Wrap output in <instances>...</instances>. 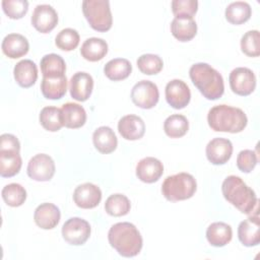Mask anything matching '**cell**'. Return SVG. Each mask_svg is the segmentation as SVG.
Returning a JSON list of instances; mask_svg holds the SVG:
<instances>
[{"label":"cell","mask_w":260,"mask_h":260,"mask_svg":"<svg viewBox=\"0 0 260 260\" xmlns=\"http://www.w3.org/2000/svg\"><path fill=\"white\" fill-rule=\"evenodd\" d=\"M41 90L43 95L48 100H60L67 90L66 75L57 78L43 77L41 82Z\"/></svg>","instance_id":"29"},{"label":"cell","mask_w":260,"mask_h":260,"mask_svg":"<svg viewBox=\"0 0 260 260\" xmlns=\"http://www.w3.org/2000/svg\"><path fill=\"white\" fill-rule=\"evenodd\" d=\"M159 99L158 88L155 83L149 80L138 81L131 90L133 104L141 109L153 108Z\"/></svg>","instance_id":"7"},{"label":"cell","mask_w":260,"mask_h":260,"mask_svg":"<svg viewBox=\"0 0 260 260\" xmlns=\"http://www.w3.org/2000/svg\"><path fill=\"white\" fill-rule=\"evenodd\" d=\"M131 208L129 199L120 193L109 196L105 203V209L108 214L112 216L126 215Z\"/></svg>","instance_id":"33"},{"label":"cell","mask_w":260,"mask_h":260,"mask_svg":"<svg viewBox=\"0 0 260 260\" xmlns=\"http://www.w3.org/2000/svg\"><path fill=\"white\" fill-rule=\"evenodd\" d=\"M198 1L196 0H174L172 1V11L176 16L193 17L197 12Z\"/></svg>","instance_id":"40"},{"label":"cell","mask_w":260,"mask_h":260,"mask_svg":"<svg viewBox=\"0 0 260 260\" xmlns=\"http://www.w3.org/2000/svg\"><path fill=\"white\" fill-rule=\"evenodd\" d=\"M207 159L213 165H223L228 162L233 153V144L226 138L216 137L211 139L206 145Z\"/></svg>","instance_id":"14"},{"label":"cell","mask_w":260,"mask_h":260,"mask_svg":"<svg viewBox=\"0 0 260 260\" xmlns=\"http://www.w3.org/2000/svg\"><path fill=\"white\" fill-rule=\"evenodd\" d=\"M3 53L11 58L17 59L24 56L29 49L28 41L19 34H9L4 37L1 45Z\"/></svg>","instance_id":"20"},{"label":"cell","mask_w":260,"mask_h":260,"mask_svg":"<svg viewBox=\"0 0 260 260\" xmlns=\"http://www.w3.org/2000/svg\"><path fill=\"white\" fill-rule=\"evenodd\" d=\"M223 197L242 213L252 214L257 210L258 200L255 192L238 176H229L221 185Z\"/></svg>","instance_id":"2"},{"label":"cell","mask_w":260,"mask_h":260,"mask_svg":"<svg viewBox=\"0 0 260 260\" xmlns=\"http://www.w3.org/2000/svg\"><path fill=\"white\" fill-rule=\"evenodd\" d=\"M171 31L180 42H188L196 36L197 24L193 17L176 16L172 20Z\"/></svg>","instance_id":"23"},{"label":"cell","mask_w":260,"mask_h":260,"mask_svg":"<svg viewBox=\"0 0 260 260\" xmlns=\"http://www.w3.org/2000/svg\"><path fill=\"white\" fill-rule=\"evenodd\" d=\"M238 237L240 242L246 247L257 246L260 243V224L257 215L240 222L238 226Z\"/></svg>","instance_id":"18"},{"label":"cell","mask_w":260,"mask_h":260,"mask_svg":"<svg viewBox=\"0 0 260 260\" xmlns=\"http://www.w3.org/2000/svg\"><path fill=\"white\" fill-rule=\"evenodd\" d=\"M1 195L4 202L11 207H18L22 205L26 199L25 189L17 183H11L3 187Z\"/></svg>","instance_id":"35"},{"label":"cell","mask_w":260,"mask_h":260,"mask_svg":"<svg viewBox=\"0 0 260 260\" xmlns=\"http://www.w3.org/2000/svg\"><path fill=\"white\" fill-rule=\"evenodd\" d=\"M132 71L131 63L124 58H115L110 60L104 67L105 75L114 81L127 78Z\"/></svg>","instance_id":"30"},{"label":"cell","mask_w":260,"mask_h":260,"mask_svg":"<svg viewBox=\"0 0 260 260\" xmlns=\"http://www.w3.org/2000/svg\"><path fill=\"white\" fill-rule=\"evenodd\" d=\"M73 200L80 208H94L102 200V191L92 183H84L77 186L74 190Z\"/></svg>","instance_id":"13"},{"label":"cell","mask_w":260,"mask_h":260,"mask_svg":"<svg viewBox=\"0 0 260 260\" xmlns=\"http://www.w3.org/2000/svg\"><path fill=\"white\" fill-rule=\"evenodd\" d=\"M166 100L174 109L185 108L191 100L189 86L181 79L171 80L166 85Z\"/></svg>","instance_id":"12"},{"label":"cell","mask_w":260,"mask_h":260,"mask_svg":"<svg viewBox=\"0 0 260 260\" xmlns=\"http://www.w3.org/2000/svg\"><path fill=\"white\" fill-rule=\"evenodd\" d=\"M31 24L43 34L50 32L58 23V14L56 10L48 4L37 5L31 14Z\"/></svg>","instance_id":"11"},{"label":"cell","mask_w":260,"mask_h":260,"mask_svg":"<svg viewBox=\"0 0 260 260\" xmlns=\"http://www.w3.org/2000/svg\"><path fill=\"white\" fill-rule=\"evenodd\" d=\"M41 71L43 77L57 78L65 75L66 64L63 58L57 54H48L41 59Z\"/></svg>","instance_id":"26"},{"label":"cell","mask_w":260,"mask_h":260,"mask_svg":"<svg viewBox=\"0 0 260 260\" xmlns=\"http://www.w3.org/2000/svg\"><path fill=\"white\" fill-rule=\"evenodd\" d=\"M164 66V62L158 55L143 54L137 59L138 69L146 75L157 74Z\"/></svg>","instance_id":"36"},{"label":"cell","mask_w":260,"mask_h":260,"mask_svg":"<svg viewBox=\"0 0 260 260\" xmlns=\"http://www.w3.org/2000/svg\"><path fill=\"white\" fill-rule=\"evenodd\" d=\"M251 6L244 1L232 2L225 8V18L233 24H242L251 17Z\"/></svg>","instance_id":"31"},{"label":"cell","mask_w":260,"mask_h":260,"mask_svg":"<svg viewBox=\"0 0 260 260\" xmlns=\"http://www.w3.org/2000/svg\"><path fill=\"white\" fill-rule=\"evenodd\" d=\"M193 84L204 98L210 101L219 99L224 91L223 79L220 73L207 63H196L189 70Z\"/></svg>","instance_id":"3"},{"label":"cell","mask_w":260,"mask_h":260,"mask_svg":"<svg viewBox=\"0 0 260 260\" xmlns=\"http://www.w3.org/2000/svg\"><path fill=\"white\" fill-rule=\"evenodd\" d=\"M233 237V231L230 224L216 221L211 223L206 231V239L208 243L213 247H223L231 242Z\"/></svg>","instance_id":"25"},{"label":"cell","mask_w":260,"mask_h":260,"mask_svg":"<svg viewBox=\"0 0 260 260\" xmlns=\"http://www.w3.org/2000/svg\"><path fill=\"white\" fill-rule=\"evenodd\" d=\"M14 79L21 87L27 88L34 85L38 79V68L34 61L24 59L16 63L13 69Z\"/></svg>","instance_id":"21"},{"label":"cell","mask_w":260,"mask_h":260,"mask_svg":"<svg viewBox=\"0 0 260 260\" xmlns=\"http://www.w3.org/2000/svg\"><path fill=\"white\" fill-rule=\"evenodd\" d=\"M40 123L48 131L56 132L63 126L61 111L56 107H45L40 113Z\"/></svg>","instance_id":"34"},{"label":"cell","mask_w":260,"mask_h":260,"mask_svg":"<svg viewBox=\"0 0 260 260\" xmlns=\"http://www.w3.org/2000/svg\"><path fill=\"white\" fill-rule=\"evenodd\" d=\"M118 131L127 140L140 139L145 132L143 120L136 115H126L118 123Z\"/></svg>","instance_id":"19"},{"label":"cell","mask_w":260,"mask_h":260,"mask_svg":"<svg viewBox=\"0 0 260 260\" xmlns=\"http://www.w3.org/2000/svg\"><path fill=\"white\" fill-rule=\"evenodd\" d=\"M92 141L94 147L105 154L113 152L118 144L116 134L108 126L99 127L92 134Z\"/></svg>","instance_id":"24"},{"label":"cell","mask_w":260,"mask_h":260,"mask_svg":"<svg viewBox=\"0 0 260 260\" xmlns=\"http://www.w3.org/2000/svg\"><path fill=\"white\" fill-rule=\"evenodd\" d=\"M55 174V162L53 158L45 153L32 156L27 165V175L30 179L39 182L50 181Z\"/></svg>","instance_id":"10"},{"label":"cell","mask_w":260,"mask_h":260,"mask_svg":"<svg viewBox=\"0 0 260 260\" xmlns=\"http://www.w3.org/2000/svg\"><path fill=\"white\" fill-rule=\"evenodd\" d=\"M22 165L18 151L0 150V175L3 178H10L19 173Z\"/></svg>","instance_id":"28"},{"label":"cell","mask_w":260,"mask_h":260,"mask_svg":"<svg viewBox=\"0 0 260 260\" xmlns=\"http://www.w3.org/2000/svg\"><path fill=\"white\" fill-rule=\"evenodd\" d=\"M92 88L93 79L86 72H76L70 79V94L78 102H85L90 96Z\"/></svg>","instance_id":"16"},{"label":"cell","mask_w":260,"mask_h":260,"mask_svg":"<svg viewBox=\"0 0 260 260\" xmlns=\"http://www.w3.org/2000/svg\"><path fill=\"white\" fill-rule=\"evenodd\" d=\"M55 44L60 50L72 51L79 44V34L76 29L64 28L56 36Z\"/></svg>","instance_id":"37"},{"label":"cell","mask_w":260,"mask_h":260,"mask_svg":"<svg viewBox=\"0 0 260 260\" xmlns=\"http://www.w3.org/2000/svg\"><path fill=\"white\" fill-rule=\"evenodd\" d=\"M20 143L18 139L8 133H4L0 136V150H14L19 152Z\"/></svg>","instance_id":"42"},{"label":"cell","mask_w":260,"mask_h":260,"mask_svg":"<svg viewBox=\"0 0 260 260\" xmlns=\"http://www.w3.org/2000/svg\"><path fill=\"white\" fill-rule=\"evenodd\" d=\"M230 86L239 95H249L256 87V76L247 67H237L230 73Z\"/></svg>","instance_id":"9"},{"label":"cell","mask_w":260,"mask_h":260,"mask_svg":"<svg viewBox=\"0 0 260 260\" xmlns=\"http://www.w3.org/2000/svg\"><path fill=\"white\" fill-rule=\"evenodd\" d=\"M197 189L195 178L188 173L169 176L161 185V193L169 201H181L191 198Z\"/></svg>","instance_id":"5"},{"label":"cell","mask_w":260,"mask_h":260,"mask_svg":"<svg viewBox=\"0 0 260 260\" xmlns=\"http://www.w3.org/2000/svg\"><path fill=\"white\" fill-rule=\"evenodd\" d=\"M82 11L94 30L107 31L112 27L113 18L108 0H84Z\"/></svg>","instance_id":"6"},{"label":"cell","mask_w":260,"mask_h":260,"mask_svg":"<svg viewBox=\"0 0 260 260\" xmlns=\"http://www.w3.org/2000/svg\"><path fill=\"white\" fill-rule=\"evenodd\" d=\"M2 8L8 17L19 19L27 12L28 2L26 0H3Z\"/></svg>","instance_id":"39"},{"label":"cell","mask_w":260,"mask_h":260,"mask_svg":"<svg viewBox=\"0 0 260 260\" xmlns=\"http://www.w3.org/2000/svg\"><path fill=\"white\" fill-rule=\"evenodd\" d=\"M108 53V44L101 38H89L81 46V56L90 62L102 60Z\"/></svg>","instance_id":"27"},{"label":"cell","mask_w":260,"mask_h":260,"mask_svg":"<svg viewBox=\"0 0 260 260\" xmlns=\"http://www.w3.org/2000/svg\"><path fill=\"white\" fill-rule=\"evenodd\" d=\"M110 245L123 257H134L142 248V237L133 223L118 222L108 233Z\"/></svg>","instance_id":"1"},{"label":"cell","mask_w":260,"mask_h":260,"mask_svg":"<svg viewBox=\"0 0 260 260\" xmlns=\"http://www.w3.org/2000/svg\"><path fill=\"white\" fill-rule=\"evenodd\" d=\"M63 126L76 129L84 125L86 113L82 106L75 103H66L60 109Z\"/></svg>","instance_id":"22"},{"label":"cell","mask_w":260,"mask_h":260,"mask_svg":"<svg viewBox=\"0 0 260 260\" xmlns=\"http://www.w3.org/2000/svg\"><path fill=\"white\" fill-rule=\"evenodd\" d=\"M189 129V122L187 118L181 114H174L169 116L164 123V130L171 138H179L184 136Z\"/></svg>","instance_id":"32"},{"label":"cell","mask_w":260,"mask_h":260,"mask_svg":"<svg viewBox=\"0 0 260 260\" xmlns=\"http://www.w3.org/2000/svg\"><path fill=\"white\" fill-rule=\"evenodd\" d=\"M62 236L70 245H83L90 236V225L83 218L71 217L63 224Z\"/></svg>","instance_id":"8"},{"label":"cell","mask_w":260,"mask_h":260,"mask_svg":"<svg viewBox=\"0 0 260 260\" xmlns=\"http://www.w3.org/2000/svg\"><path fill=\"white\" fill-rule=\"evenodd\" d=\"M258 158L255 151L244 149L237 156V167L243 173H250L257 165Z\"/></svg>","instance_id":"41"},{"label":"cell","mask_w":260,"mask_h":260,"mask_svg":"<svg viewBox=\"0 0 260 260\" xmlns=\"http://www.w3.org/2000/svg\"><path fill=\"white\" fill-rule=\"evenodd\" d=\"M164 173L162 162L152 156L140 159L136 166V176L144 183L156 182Z\"/></svg>","instance_id":"15"},{"label":"cell","mask_w":260,"mask_h":260,"mask_svg":"<svg viewBox=\"0 0 260 260\" xmlns=\"http://www.w3.org/2000/svg\"><path fill=\"white\" fill-rule=\"evenodd\" d=\"M241 49L249 57H258L260 55V35L259 31L249 30L241 39Z\"/></svg>","instance_id":"38"},{"label":"cell","mask_w":260,"mask_h":260,"mask_svg":"<svg viewBox=\"0 0 260 260\" xmlns=\"http://www.w3.org/2000/svg\"><path fill=\"white\" fill-rule=\"evenodd\" d=\"M61 213L59 208L53 203L40 204L34 213V219L38 226L44 230L54 229L60 221Z\"/></svg>","instance_id":"17"},{"label":"cell","mask_w":260,"mask_h":260,"mask_svg":"<svg viewBox=\"0 0 260 260\" xmlns=\"http://www.w3.org/2000/svg\"><path fill=\"white\" fill-rule=\"evenodd\" d=\"M207 122L214 131L239 133L247 126L248 119L240 108L218 105L209 110Z\"/></svg>","instance_id":"4"}]
</instances>
